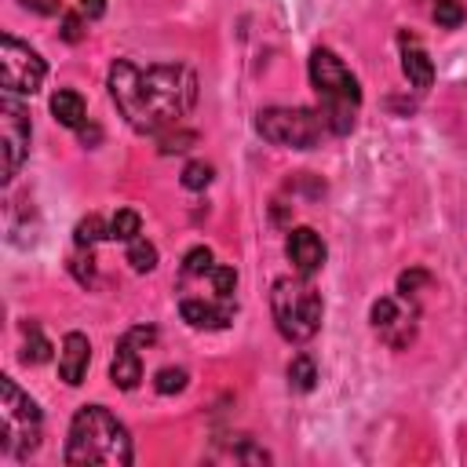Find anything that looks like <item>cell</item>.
<instances>
[{
  "label": "cell",
  "instance_id": "cell-1",
  "mask_svg": "<svg viewBox=\"0 0 467 467\" xmlns=\"http://www.w3.org/2000/svg\"><path fill=\"white\" fill-rule=\"evenodd\" d=\"M109 99L139 135H164L197 102V77L179 62L135 66L117 58L109 66Z\"/></svg>",
  "mask_w": 467,
  "mask_h": 467
},
{
  "label": "cell",
  "instance_id": "cell-2",
  "mask_svg": "<svg viewBox=\"0 0 467 467\" xmlns=\"http://www.w3.org/2000/svg\"><path fill=\"white\" fill-rule=\"evenodd\" d=\"M131 438L128 427L106 409V405H84L66 438V463L69 467H88V463H106V467H128L131 463Z\"/></svg>",
  "mask_w": 467,
  "mask_h": 467
},
{
  "label": "cell",
  "instance_id": "cell-3",
  "mask_svg": "<svg viewBox=\"0 0 467 467\" xmlns=\"http://www.w3.org/2000/svg\"><path fill=\"white\" fill-rule=\"evenodd\" d=\"M310 84L317 91V113L332 135H347L354 128V113L361 106L358 77L336 58V51L317 47L310 55Z\"/></svg>",
  "mask_w": 467,
  "mask_h": 467
},
{
  "label": "cell",
  "instance_id": "cell-4",
  "mask_svg": "<svg viewBox=\"0 0 467 467\" xmlns=\"http://www.w3.org/2000/svg\"><path fill=\"white\" fill-rule=\"evenodd\" d=\"M270 310H274V321H277V332L288 339V343H306L317 336L321 328V314H325V303L317 296V288L310 285V277H281L270 292Z\"/></svg>",
  "mask_w": 467,
  "mask_h": 467
},
{
  "label": "cell",
  "instance_id": "cell-5",
  "mask_svg": "<svg viewBox=\"0 0 467 467\" xmlns=\"http://www.w3.org/2000/svg\"><path fill=\"white\" fill-rule=\"evenodd\" d=\"M40 409L29 394L18 390L11 376L0 379V452L7 460H26L40 445Z\"/></svg>",
  "mask_w": 467,
  "mask_h": 467
},
{
  "label": "cell",
  "instance_id": "cell-6",
  "mask_svg": "<svg viewBox=\"0 0 467 467\" xmlns=\"http://www.w3.org/2000/svg\"><path fill=\"white\" fill-rule=\"evenodd\" d=\"M259 135L274 146H292V150H314L321 142V131H325V120L317 109H306V106H270V109H259V120H255Z\"/></svg>",
  "mask_w": 467,
  "mask_h": 467
},
{
  "label": "cell",
  "instance_id": "cell-7",
  "mask_svg": "<svg viewBox=\"0 0 467 467\" xmlns=\"http://www.w3.org/2000/svg\"><path fill=\"white\" fill-rule=\"evenodd\" d=\"M44 73H47L44 58L29 44L15 40L11 33H4V40H0V84H4V91L33 95L44 84Z\"/></svg>",
  "mask_w": 467,
  "mask_h": 467
},
{
  "label": "cell",
  "instance_id": "cell-8",
  "mask_svg": "<svg viewBox=\"0 0 467 467\" xmlns=\"http://www.w3.org/2000/svg\"><path fill=\"white\" fill-rule=\"evenodd\" d=\"M29 109L11 95L4 91L0 99V150H4V182H11L29 153Z\"/></svg>",
  "mask_w": 467,
  "mask_h": 467
},
{
  "label": "cell",
  "instance_id": "cell-9",
  "mask_svg": "<svg viewBox=\"0 0 467 467\" xmlns=\"http://www.w3.org/2000/svg\"><path fill=\"white\" fill-rule=\"evenodd\" d=\"M285 252H288L296 274H303V277H310V274H317L325 266V241L310 226H296L288 234V241H285Z\"/></svg>",
  "mask_w": 467,
  "mask_h": 467
},
{
  "label": "cell",
  "instance_id": "cell-10",
  "mask_svg": "<svg viewBox=\"0 0 467 467\" xmlns=\"http://www.w3.org/2000/svg\"><path fill=\"white\" fill-rule=\"evenodd\" d=\"M88 361H91V347H88V336L84 332H69L62 339V350H58V376L62 383L77 387L88 372Z\"/></svg>",
  "mask_w": 467,
  "mask_h": 467
},
{
  "label": "cell",
  "instance_id": "cell-11",
  "mask_svg": "<svg viewBox=\"0 0 467 467\" xmlns=\"http://www.w3.org/2000/svg\"><path fill=\"white\" fill-rule=\"evenodd\" d=\"M109 376L120 390H135L139 379H142V361H139V343L124 332L117 350H113V361H109Z\"/></svg>",
  "mask_w": 467,
  "mask_h": 467
},
{
  "label": "cell",
  "instance_id": "cell-12",
  "mask_svg": "<svg viewBox=\"0 0 467 467\" xmlns=\"http://www.w3.org/2000/svg\"><path fill=\"white\" fill-rule=\"evenodd\" d=\"M179 314L186 325L193 328H226L234 321V303L223 299L219 306L215 303H204V299H182L179 303Z\"/></svg>",
  "mask_w": 467,
  "mask_h": 467
},
{
  "label": "cell",
  "instance_id": "cell-13",
  "mask_svg": "<svg viewBox=\"0 0 467 467\" xmlns=\"http://www.w3.org/2000/svg\"><path fill=\"white\" fill-rule=\"evenodd\" d=\"M401 69L409 77V84L416 88H431L434 80V66H431V55L423 51V44L409 33H401Z\"/></svg>",
  "mask_w": 467,
  "mask_h": 467
},
{
  "label": "cell",
  "instance_id": "cell-14",
  "mask_svg": "<svg viewBox=\"0 0 467 467\" xmlns=\"http://www.w3.org/2000/svg\"><path fill=\"white\" fill-rule=\"evenodd\" d=\"M372 328H376L390 347H394V339H398V332H394V328H401V336H405V339H412V325L405 321V314L398 310V303H394L390 296H383V299H376V303H372Z\"/></svg>",
  "mask_w": 467,
  "mask_h": 467
},
{
  "label": "cell",
  "instance_id": "cell-15",
  "mask_svg": "<svg viewBox=\"0 0 467 467\" xmlns=\"http://www.w3.org/2000/svg\"><path fill=\"white\" fill-rule=\"evenodd\" d=\"M51 113H55L58 124L80 128V124H84V99H80L77 91H69V88H58V91L51 95Z\"/></svg>",
  "mask_w": 467,
  "mask_h": 467
},
{
  "label": "cell",
  "instance_id": "cell-16",
  "mask_svg": "<svg viewBox=\"0 0 467 467\" xmlns=\"http://www.w3.org/2000/svg\"><path fill=\"white\" fill-rule=\"evenodd\" d=\"M314 379H317L314 361H310L306 354H296V358H292V365H288V387L306 394V390H314Z\"/></svg>",
  "mask_w": 467,
  "mask_h": 467
},
{
  "label": "cell",
  "instance_id": "cell-17",
  "mask_svg": "<svg viewBox=\"0 0 467 467\" xmlns=\"http://www.w3.org/2000/svg\"><path fill=\"white\" fill-rule=\"evenodd\" d=\"M128 263L135 274H150L157 266V248L146 237H135V241H128Z\"/></svg>",
  "mask_w": 467,
  "mask_h": 467
},
{
  "label": "cell",
  "instance_id": "cell-18",
  "mask_svg": "<svg viewBox=\"0 0 467 467\" xmlns=\"http://www.w3.org/2000/svg\"><path fill=\"white\" fill-rule=\"evenodd\" d=\"M139 226H142L139 212L120 208V212L109 219V237H113V241H135V237H139Z\"/></svg>",
  "mask_w": 467,
  "mask_h": 467
},
{
  "label": "cell",
  "instance_id": "cell-19",
  "mask_svg": "<svg viewBox=\"0 0 467 467\" xmlns=\"http://www.w3.org/2000/svg\"><path fill=\"white\" fill-rule=\"evenodd\" d=\"M47 358H51V343L44 339V332H40L36 325H26V350H22V361L40 365V361H47Z\"/></svg>",
  "mask_w": 467,
  "mask_h": 467
},
{
  "label": "cell",
  "instance_id": "cell-20",
  "mask_svg": "<svg viewBox=\"0 0 467 467\" xmlns=\"http://www.w3.org/2000/svg\"><path fill=\"white\" fill-rule=\"evenodd\" d=\"M212 248H204V244H197V248H190L186 255H182V274L186 277H201V274H212Z\"/></svg>",
  "mask_w": 467,
  "mask_h": 467
},
{
  "label": "cell",
  "instance_id": "cell-21",
  "mask_svg": "<svg viewBox=\"0 0 467 467\" xmlns=\"http://www.w3.org/2000/svg\"><path fill=\"white\" fill-rule=\"evenodd\" d=\"M463 18H467V11L460 0H438L434 4V22L441 29H456V26H463Z\"/></svg>",
  "mask_w": 467,
  "mask_h": 467
},
{
  "label": "cell",
  "instance_id": "cell-22",
  "mask_svg": "<svg viewBox=\"0 0 467 467\" xmlns=\"http://www.w3.org/2000/svg\"><path fill=\"white\" fill-rule=\"evenodd\" d=\"M99 237H109V230L102 226V219H99V215H88V219H80V223H77V244H80V248H91Z\"/></svg>",
  "mask_w": 467,
  "mask_h": 467
},
{
  "label": "cell",
  "instance_id": "cell-23",
  "mask_svg": "<svg viewBox=\"0 0 467 467\" xmlns=\"http://www.w3.org/2000/svg\"><path fill=\"white\" fill-rule=\"evenodd\" d=\"M212 288L219 299H234V288H237V270L234 266H212Z\"/></svg>",
  "mask_w": 467,
  "mask_h": 467
},
{
  "label": "cell",
  "instance_id": "cell-24",
  "mask_svg": "<svg viewBox=\"0 0 467 467\" xmlns=\"http://www.w3.org/2000/svg\"><path fill=\"white\" fill-rule=\"evenodd\" d=\"M208 182H212V164L190 161V164L182 168V186H186V190H204Z\"/></svg>",
  "mask_w": 467,
  "mask_h": 467
},
{
  "label": "cell",
  "instance_id": "cell-25",
  "mask_svg": "<svg viewBox=\"0 0 467 467\" xmlns=\"http://www.w3.org/2000/svg\"><path fill=\"white\" fill-rule=\"evenodd\" d=\"M153 387H157V394H179L186 387V368H161L153 376Z\"/></svg>",
  "mask_w": 467,
  "mask_h": 467
},
{
  "label": "cell",
  "instance_id": "cell-26",
  "mask_svg": "<svg viewBox=\"0 0 467 467\" xmlns=\"http://www.w3.org/2000/svg\"><path fill=\"white\" fill-rule=\"evenodd\" d=\"M84 36V15L77 11V15H62V40L66 44H77Z\"/></svg>",
  "mask_w": 467,
  "mask_h": 467
},
{
  "label": "cell",
  "instance_id": "cell-27",
  "mask_svg": "<svg viewBox=\"0 0 467 467\" xmlns=\"http://www.w3.org/2000/svg\"><path fill=\"white\" fill-rule=\"evenodd\" d=\"M193 142V131H175V135H164V153H179V150H190Z\"/></svg>",
  "mask_w": 467,
  "mask_h": 467
},
{
  "label": "cell",
  "instance_id": "cell-28",
  "mask_svg": "<svg viewBox=\"0 0 467 467\" xmlns=\"http://www.w3.org/2000/svg\"><path fill=\"white\" fill-rule=\"evenodd\" d=\"M423 281H427V274H423V270H412V274H401V277H398V292H401V296L409 299V296H412V292H416V288H420Z\"/></svg>",
  "mask_w": 467,
  "mask_h": 467
},
{
  "label": "cell",
  "instance_id": "cell-29",
  "mask_svg": "<svg viewBox=\"0 0 467 467\" xmlns=\"http://www.w3.org/2000/svg\"><path fill=\"white\" fill-rule=\"evenodd\" d=\"M77 11H80L88 22H95V18L106 15V0H77Z\"/></svg>",
  "mask_w": 467,
  "mask_h": 467
},
{
  "label": "cell",
  "instance_id": "cell-30",
  "mask_svg": "<svg viewBox=\"0 0 467 467\" xmlns=\"http://www.w3.org/2000/svg\"><path fill=\"white\" fill-rule=\"evenodd\" d=\"M22 7H29L36 15H58V0H22Z\"/></svg>",
  "mask_w": 467,
  "mask_h": 467
},
{
  "label": "cell",
  "instance_id": "cell-31",
  "mask_svg": "<svg viewBox=\"0 0 467 467\" xmlns=\"http://www.w3.org/2000/svg\"><path fill=\"white\" fill-rule=\"evenodd\" d=\"M77 131H80V142H84V146H95V142H99V139H102V131H99V128H95V124H88V128H84V124H80V128H77Z\"/></svg>",
  "mask_w": 467,
  "mask_h": 467
}]
</instances>
